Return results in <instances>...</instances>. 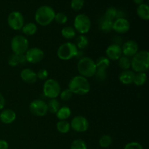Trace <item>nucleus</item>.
Segmentation results:
<instances>
[{"label": "nucleus", "instance_id": "c85d7f7f", "mask_svg": "<svg viewBox=\"0 0 149 149\" xmlns=\"http://www.w3.org/2000/svg\"><path fill=\"white\" fill-rule=\"evenodd\" d=\"M61 34L65 39H71L76 36V31L71 26H65L61 31Z\"/></svg>", "mask_w": 149, "mask_h": 149}, {"label": "nucleus", "instance_id": "ea45409f", "mask_svg": "<svg viewBox=\"0 0 149 149\" xmlns=\"http://www.w3.org/2000/svg\"><path fill=\"white\" fill-rule=\"evenodd\" d=\"M8 143L4 140H0V149H8Z\"/></svg>", "mask_w": 149, "mask_h": 149}, {"label": "nucleus", "instance_id": "c9c22d12", "mask_svg": "<svg viewBox=\"0 0 149 149\" xmlns=\"http://www.w3.org/2000/svg\"><path fill=\"white\" fill-rule=\"evenodd\" d=\"M59 96L61 97V99L64 101H68V100H71V98L73 96V93L69 89H65V90H63L61 92Z\"/></svg>", "mask_w": 149, "mask_h": 149}, {"label": "nucleus", "instance_id": "4be33fe9", "mask_svg": "<svg viewBox=\"0 0 149 149\" xmlns=\"http://www.w3.org/2000/svg\"><path fill=\"white\" fill-rule=\"evenodd\" d=\"M22 31L26 36H32L37 32V26L33 23H28L23 25Z\"/></svg>", "mask_w": 149, "mask_h": 149}, {"label": "nucleus", "instance_id": "f03ea898", "mask_svg": "<svg viewBox=\"0 0 149 149\" xmlns=\"http://www.w3.org/2000/svg\"><path fill=\"white\" fill-rule=\"evenodd\" d=\"M55 12L53 8L48 5L39 7L35 13V20L39 25L46 26L50 24L55 19Z\"/></svg>", "mask_w": 149, "mask_h": 149}, {"label": "nucleus", "instance_id": "dca6fc26", "mask_svg": "<svg viewBox=\"0 0 149 149\" xmlns=\"http://www.w3.org/2000/svg\"><path fill=\"white\" fill-rule=\"evenodd\" d=\"M20 77L23 81L28 84H33L37 80L36 73L31 68H24L20 72Z\"/></svg>", "mask_w": 149, "mask_h": 149}, {"label": "nucleus", "instance_id": "6ab92c4d", "mask_svg": "<svg viewBox=\"0 0 149 149\" xmlns=\"http://www.w3.org/2000/svg\"><path fill=\"white\" fill-rule=\"evenodd\" d=\"M26 62V57H25V54L23 55H17V54H14L12 55L9 58L8 60V64L12 67L17 66L19 64H23Z\"/></svg>", "mask_w": 149, "mask_h": 149}, {"label": "nucleus", "instance_id": "412c9836", "mask_svg": "<svg viewBox=\"0 0 149 149\" xmlns=\"http://www.w3.org/2000/svg\"><path fill=\"white\" fill-rule=\"evenodd\" d=\"M55 114L59 120H66L71 116V111L68 106H63L60 108Z\"/></svg>", "mask_w": 149, "mask_h": 149}, {"label": "nucleus", "instance_id": "1a4fd4ad", "mask_svg": "<svg viewBox=\"0 0 149 149\" xmlns=\"http://www.w3.org/2000/svg\"><path fill=\"white\" fill-rule=\"evenodd\" d=\"M7 23L13 30L20 31L24 25V17L18 11H13L7 17Z\"/></svg>", "mask_w": 149, "mask_h": 149}, {"label": "nucleus", "instance_id": "a211bd4d", "mask_svg": "<svg viewBox=\"0 0 149 149\" xmlns=\"http://www.w3.org/2000/svg\"><path fill=\"white\" fill-rule=\"evenodd\" d=\"M135 73L133 71L125 70L119 74V79L121 83L125 85H129L133 82V79L135 77Z\"/></svg>", "mask_w": 149, "mask_h": 149}, {"label": "nucleus", "instance_id": "6e6552de", "mask_svg": "<svg viewBox=\"0 0 149 149\" xmlns=\"http://www.w3.org/2000/svg\"><path fill=\"white\" fill-rule=\"evenodd\" d=\"M74 29L81 34L88 33L91 28V20L85 14H79L74 18Z\"/></svg>", "mask_w": 149, "mask_h": 149}, {"label": "nucleus", "instance_id": "bb28decb", "mask_svg": "<svg viewBox=\"0 0 149 149\" xmlns=\"http://www.w3.org/2000/svg\"><path fill=\"white\" fill-rule=\"evenodd\" d=\"M56 128L59 132L65 134L69 132L70 129H71V126H70V124L66 120H60L57 123Z\"/></svg>", "mask_w": 149, "mask_h": 149}, {"label": "nucleus", "instance_id": "4468645a", "mask_svg": "<svg viewBox=\"0 0 149 149\" xmlns=\"http://www.w3.org/2000/svg\"><path fill=\"white\" fill-rule=\"evenodd\" d=\"M122 54L127 58L133 57L138 52V45L135 41L128 40L125 42L122 47Z\"/></svg>", "mask_w": 149, "mask_h": 149}, {"label": "nucleus", "instance_id": "20e7f679", "mask_svg": "<svg viewBox=\"0 0 149 149\" xmlns=\"http://www.w3.org/2000/svg\"><path fill=\"white\" fill-rule=\"evenodd\" d=\"M77 70L80 75L85 78L94 77L97 71L95 62L89 57H83L79 60Z\"/></svg>", "mask_w": 149, "mask_h": 149}, {"label": "nucleus", "instance_id": "cd10ccee", "mask_svg": "<svg viewBox=\"0 0 149 149\" xmlns=\"http://www.w3.org/2000/svg\"><path fill=\"white\" fill-rule=\"evenodd\" d=\"M47 104L48 111L50 112L51 113H56L61 108V104H60L59 101L55 98L50 99V100Z\"/></svg>", "mask_w": 149, "mask_h": 149}, {"label": "nucleus", "instance_id": "473e14b6", "mask_svg": "<svg viewBox=\"0 0 149 149\" xmlns=\"http://www.w3.org/2000/svg\"><path fill=\"white\" fill-rule=\"evenodd\" d=\"M71 149H87V144L83 140L76 139L71 143Z\"/></svg>", "mask_w": 149, "mask_h": 149}, {"label": "nucleus", "instance_id": "58836bf2", "mask_svg": "<svg viewBox=\"0 0 149 149\" xmlns=\"http://www.w3.org/2000/svg\"><path fill=\"white\" fill-rule=\"evenodd\" d=\"M48 75H49V74L46 69H40L36 73L37 79H39L40 80H47Z\"/></svg>", "mask_w": 149, "mask_h": 149}, {"label": "nucleus", "instance_id": "2f4dec72", "mask_svg": "<svg viewBox=\"0 0 149 149\" xmlns=\"http://www.w3.org/2000/svg\"><path fill=\"white\" fill-rule=\"evenodd\" d=\"M112 143V138L110 135H103L99 140V144L102 148H108Z\"/></svg>", "mask_w": 149, "mask_h": 149}, {"label": "nucleus", "instance_id": "5701e85b", "mask_svg": "<svg viewBox=\"0 0 149 149\" xmlns=\"http://www.w3.org/2000/svg\"><path fill=\"white\" fill-rule=\"evenodd\" d=\"M113 21L109 20V19L103 17L101 20L100 21V24H99V27L100 29L104 33H109L111 31H112V28H113Z\"/></svg>", "mask_w": 149, "mask_h": 149}, {"label": "nucleus", "instance_id": "39448f33", "mask_svg": "<svg viewBox=\"0 0 149 149\" xmlns=\"http://www.w3.org/2000/svg\"><path fill=\"white\" fill-rule=\"evenodd\" d=\"M79 49L73 42H65L61 45L58 49L57 55L61 60L68 61L77 55Z\"/></svg>", "mask_w": 149, "mask_h": 149}, {"label": "nucleus", "instance_id": "7c9ffc66", "mask_svg": "<svg viewBox=\"0 0 149 149\" xmlns=\"http://www.w3.org/2000/svg\"><path fill=\"white\" fill-rule=\"evenodd\" d=\"M119 66L124 71L125 70H129L131 67V60L126 56H121L119 60Z\"/></svg>", "mask_w": 149, "mask_h": 149}, {"label": "nucleus", "instance_id": "ddd939ff", "mask_svg": "<svg viewBox=\"0 0 149 149\" xmlns=\"http://www.w3.org/2000/svg\"><path fill=\"white\" fill-rule=\"evenodd\" d=\"M130 29V23L125 17H119L115 20L113 23L112 30L118 33H127Z\"/></svg>", "mask_w": 149, "mask_h": 149}, {"label": "nucleus", "instance_id": "aec40b11", "mask_svg": "<svg viewBox=\"0 0 149 149\" xmlns=\"http://www.w3.org/2000/svg\"><path fill=\"white\" fill-rule=\"evenodd\" d=\"M137 14L140 18L148 20L149 19V7L147 4H143L138 5L137 8Z\"/></svg>", "mask_w": 149, "mask_h": 149}, {"label": "nucleus", "instance_id": "f704fd0d", "mask_svg": "<svg viewBox=\"0 0 149 149\" xmlns=\"http://www.w3.org/2000/svg\"><path fill=\"white\" fill-rule=\"evenodd\" d=\"M84 0H71V7L75 11L81 10L84 7Z\"/></svg>", "mask_w": 149, "mask_h": 149}, {"label": "nucleus", "instance_id": "4c0bfd02", "mask_svg": "<svg viewBox=\"0 0 149 149\" xmlns=\"http://www.w3.org/2000/svg\"><path fill=\"white\" fill-rule=\"evenodd\" d=\"M124 149H143L142 145L138 142H130L126 144Z\"/></svg>", "mask_w": 149, "mask_h": 149}, {"label": "nucleus", "instance_id": "b1692460", "mask_svg": "<svg viewBox=\"0 0 149 149\" xmlns=\"http://www.w3.org/2000/svg\"><path fill=\"white\" fill-rule=\"evenodd\" d=\"M95 65L97 69L106 70L110 65V60L107 57L101 56L95 61Z\"/></svg>", "mask_w": 149, "mask_h": 149}, {"label": "nucleus", "instance_id": "0eeeda50", "mask_svg": "<svg viewBox=\"0 0 149 149\" xmlns=\"http://www.w3.org/2000/svg\"><path fill=\"white\" fill-rule=\"evenodd\" d=\"M29 41L22 35H17L11 40V49L13 53L17 55H23L29 49Z\"/></svg>", "mask_w": 149, "mask_h": 149}, {"label": "nucleus", "instance_id": "423d86ee", "mask_svg": "<svg viewBox=\"0 0 149 149\" xmlns=\"http://www.w3.org/2000/svg\"><path fill=\"white\" fill-rule=\"evenodd\" d=\"M61 92V87L58 81L54 79H48L43 85V93L45 97L50 99L56 98Z\"/></svg>", "mask_w": 149, "mask_h": 149}, {"label": "nucleus", "instance_id": "2eb2a0df", "mask_svg": "<svg viewBox=\"0 0 149 149\" xmlns=\"http://www.w3.org/2000/svg\"><path fill=\"white\" fill-rule=\"evenodd\" d=\"M106 57L111 61H118L122 55V47L118 44L109 45L106 50Z\"/></svg>", "mask_w": 149, "mask_h": 149}, {"label": "nucleus", "instance_id": "c756f323", "mask_svg": "<svg viewBox=\"0 0 149 149\" xmlns=\"http://www.w3.org/2000/svg\"><path fill=\"white\" fill-rule=\"evenodd\" d=\"M118 15H119V11L115 7H111L106 10L104 17L113 21L114 19L116 20L118 18Z\"/></svg>", "mask_w": 149, "mask_h": 149}, {"label": "nucleus", "instance_id": "e433bc0d", "mask_svg": "<svg viewBox=\"0 0 149 149\" xmlns=\"http://www.w3.org/2000/svg\"><path fill=\"white\" fill-rule=\"evenodd\" d=\"M96 79L98 80L99 81H103L107 78V72L106 70L104 69H97L96 71L95 74Z\"/></svg>", "mask_w": 149, "mask_h": 149}, {"label": "nucleus", "instance_id": "7ed1b4c3", "mask_svg": "<svg viewBox=\"0 0 149 149\" xmlns=\"http://www.w3.org/2000/svg\"><path fill=\"white\" fill-rule=\"evenodd\" d=\"M131 66L137 73L146 72L149 67V52L146 50L138 52L131 60Z\"/></svg>", "mask_w": 149, "mask_h": 149}, {"label": "nucleus", "instance_id": "f3484780", "mask_svg": "<svg viewBox=\"0 0 149 149\" xmlns=\"http://www.w3.org/2000/svg\"><path fill=\"white\" fill-rule=\"evenodd\" d=\"M16 119V113L12 109H4L0 113V121L2 123L9 125Z\"/></svg>", "mask_w": 149, "mask_h": 149}, {"label": "nucleus", "instance_id": "393cba45", "mask_svg": "<svg viewBox=\"0 0 149 149\" xmlns=\"http://www.w3.org/2000/svg\"><path fill=\"white\" fill-rule=\"evenodd\" d=\"M89 40L88 38L85 35L81 34L76 39V46L78 49H83L88 46Z\"/></svg>", "mask_w": 149, "mask_h": 149}, {"label": "nucleus", "instance_id": "a878e982", "mask_svg": "<svg viewBox=\"0 0 149 149\" xmlns=\"http://www.w3.org/2000/svg\"><path fill=\"white\" fill-rule=\"evenodd\" d=\"M147 75L146 72H139L135 74L133 79V82L137 86H142L146 82Z\"/></svg>", "mask_w": 149, "mask_h": 149}, {"label": "nucleus", "instance_id": "79ce46f5", "mask_svg": "<svg viewBox=\"0 0 149 149\" xmlns=\"http://www.w3.org/2000/svg\"><path fill=\"white\" fill-rule=\"evenodd\" d=\"M133 1L135 4H138V5H140V4H143L144 2V0H133Z\"/></svg>", "mask_w": 149, "mask_h": 149}, {"label": "nucleus", "instance_id": "f8f14e48", "mask_svg": "<svg viewBox=\"0 0 149 149\" xmlns=\"http://www.w3.org/2000/svg\"><path fill=\"white\" fill-rule=\"evenodd\" d=\"M45 53L43 50L39 47H32L28 49L25 53L26 62L29 63H38L43 60Z\"/></svg>", "mask_w": 149, "mask_h": 149}, {"label": "nucleus", "instance_id": "72a5a7b5", "mask_svg": "<svg viewBox=\"0 0 149 149\" xmlns=\"http://www.w3.org/2000/svg\"><path fill=\"white\" fill-rule=\"evenodd\" d=\"M54 20L56 21V23H58V24H65V23L68 20V17H67L66 15L63 13H55V19Z\"/></svg>", "mask_w": 149, "mask_h": 149}, {"label": "nucleus", "instance_id": "a19ab883", "mask_svg": "<svg viewBox=\"0 0 149 149\" xmlns=\"http://www.w3.org/2000/svg\"><path fill=\"white\" fill-rule=\"evenodd\" d=\"M5 105V99L4 96L0 93V110H2Z\"/></svg>", "mask_w": 149, "mask_h": 149}, {"label": "nucleus", "instance_id": "9b49d317", "mask_svg": "<svg viewBox=\"0 0 149 149\" xmlns=\"http://www.w3.org/2000/svg\"><path fill=\"white\" fill-rule=\"evenodd\" d=\"M71 128L77 132H84L88 130L90 124L88 120L83 116H76L70 124Z\"/></svg>", "mask_w": 149, "mask_h": 149}, {"label": "nucleus", "instance_id": "f257e3e1", "mask_svg": "<svg viewBox=\"0 0 149 149\" xmlns=\"http://www.w3.org/2000/svg\"><path fill=\"white\" fill-rule=\"evenodd\" d=\"M68 89L73 94L84 95L90 91V84L85 77L81 75L75 76L70 80Z\"/></svg>", "mask_w": 149, "mask_h": 149}, {"label": "nucleus", "instance_id": "9d476101", "mask_svg": "<svg viewBox=\"0 0 149 149\" xmlns=\"http://www.w3.org/2000/svg\"><path fill=\"white\" fill-rule=\"evenodd\" d=\"M29 110L33 116H45L48 112L47 104L42 100H34L30 103Z\"/></svg>", "mask_w": 149, "mask_h": 149}]
</instances>
